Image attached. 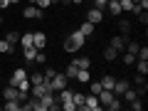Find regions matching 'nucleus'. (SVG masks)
Instances as JSON below:
<instances>
[{"label": "nucleus", "instance_id": "obj_1", "mask_svg": "<svg viewBox=\"0 0 148 111\" xmlns=\"http://www.w3.org/2000/svg\"><path fill=\"white\" fill-rule=\"evenodd\" d=\"M84 40H86V37L82 35L79 30H77V32H72V35H69L67 40H64V52H79V49L84 47Z\"/></svg>", "mask_w": 148, "mask_h": 111}, {"label": "nucleus", "instance_id": "obj_2", "mask_svg": "<svg viewBox=\"0 0 148 111\" xmlns=\"http://www.w3.org/2000/svg\"><path fill=\"white\" fill-rule=\"evenodd\" d=\"M30 91H32V96L42 99L45 94H49V91H52V86H49V82L45 79V82H40V84H30Z\"/></svg>", "mask_w": 148, "mask_h": 111}, {"label": "nucleus", "instance_id": "obj_3", "mask_svg": "<svg viewBox=\"0 0 148 111\" xmlns=\"http://www.w3.org/2000/svg\"><path fill=\"white\" fill-rule=\"evenodd\" d=\"M67 74H54L52 79H49V86H52V91H59V89H64L67 86Z\"/></svg>", "mask_w": 148, "mask_h": 111}, {"label": "nucleus", "instance_id": "obj_4", "mask_svg": "<svg viewBox=\"0 0 148 111\" xmlns=\"http://www.w3.org/2000/svg\"><path fill=\"white\" fill-rule=\"evenodd\" d=\"M133 84H136V94L138 96H143L148 91V82H146V74H136L133 77Z\"/></svg>", "mask_w": 148, "mask_h": 111}, {"label": "nucleus", "instance_id": "obj_5", "mask_svg": "<svg viewBox=\"0 0 148 111\" xmlns=\"http://www.w3.org/2000/svg\"><path fill=\"white\" fill-rule=\"evenodd\" d=\"M86 20L94 22V25L104 22V10H101V8H89V10H86Z\"/></svg>", "mask_w": 148, "mask_h": 111}, {"label": "nucleus", "instance_id": "obj_6", "mask_svg": "<svg viewBox=\"0 0 148 111\" xmlns=\"http://www.w3.org/2000/svg\"><path fill=\"white\" fill-rule=\"evenodd\" d=\"M22 17H25V20H40V17H42V10L37 5H27L25 10H22Z\"/></svg>", "mask_w": 148, "mask_h": 111}, {"label": "nucleus", "instance_id": "obj_7", "mask_svg": "<svg viewBox=\"0 0 148 111\" xmlns=\"http://www.w3.org/2000/svg\"><path fill=\"white\" fill-rule=\"evenodd\" d=\"M109 47H114L119 54H121L123 49H126V37H123V35H116V37H111V40H109Z\"/></svg>", "mask_w": 148, "mask_h": 111}, {"label": "nucleus", "instance_id": "obj_8", "mask_svg": "<svg viewBox=\"0 0 148 111\" xmlns=\"http://www.w3.org/2000/svg\"><path fill=\"white\" fill-rule=\"evenodd\" d=\"M128 86H131V82H128V79H116L111 91H114V96H123V91H126Z\"/></svg>", "mask_w": 148, "mask_h": 111}, {"label": "nucleus", "instance_id": "obj_9", "mask_svg": "<svg viewBox=\"0 0 148 111\" xmlns=\"http://www.w3.org/2000/svg\"><path fill=\"white\" fill-rule=\"evenodd\" d=\"M72 94H74V91H72V89H67V86H64V89H59V96H57L59 109H62L64 104H74V101H72Z\"/></svg>", "mask_w": 148, "mask_h": 111}, {"label": "nucleus", "instance_id": "obj_10", "mask_svg": "<svg viewBox=\"0 0 148 111\" xmlns=\"http://www.w3.org/2000/svg\"><path fill=\"white\" fill-rule=\"evenodd\" d=\"M84 106H86V111H99V109H101L99 96H96V94H89V96L84 99Z\"/></svg>", "mask_w": 148, "mask_h": 111}, {"label": "nucleus", "instance_id": "obj_11", "mask_svg": "<svg viewBox=\"0 0 148 111\" xmlns=\"http://www.w3.org/2000/svg\"><path fill=\"white\" fill-rule=\"evenodd\" d=\"M32 45H35L37 49H45V45H47V35H45V32H32Z\"/></svg>", "mask_w": 148, "mask_h": 111}, {"label": "nucleus", "instance_id": "obj_12", "mask_svg": "<svg viewBox=\"0 0 148 111\" xmlns=\"http://www.w3.org/2000/svg\"><path fill=\"white\" fill-rule=\"evenodd\" d=\"M3 99H17V101H20V89L12 86V84H8L5 89H3Z\"/></svg>", "mask_w": 148, "mask_h": 111}, {"label": "nucleus", "instance_id": "obj_13", "mask_svg": "<svg viewBox=\"0 0 148 111\" xmlns=\"http://www.w3.org/2000/svg\"><path fill=\"white\" fill-rule=\"evenodd\" d=\"M106 8H109V12H111V15H114V17H119V15H121V3H119V0H109V3H106Z\"/></svg>", "mask_w": 148, "mask_h": 111}, {"label": "nucleus", "instance_id": "obj_14", "mask_svg": "<svg viewBox=\"0 0 148 111\" xmlns=\"http://www.w3.org/2000/svg\"><path fill=\"white\" fill-rule=\"evenodd\" d=\"M84 99H86V96L82 94V91H74V94H72V101H74V106H77V109H82V111H86V106H84Z\"/></svg>", "mask_w": 148, "mask_h": 111}, {"label": "nucleus", "instance_id": "obj_15", "mask_svg": "<svg viewBox=\"0 0 148 111\" xmlns=\"http://www.w3.org/2000/svg\"><path fill=\"white\" fill-rule=\"evenodd\" d=\"M94 22H89V20H84V22H82V27H79V32H82V35H84V37H89V35H94Z\"/></svg>", "mask_w": 148, "mask_h": 111}, {"label": "nucleus", "instance_id": "obj_16", "mask_svg": "<svg viewBox=\"0 0 148 111\" xmlns=\"http://www.w3.org/2000/svg\"><path fill=\"white\" fill-rule=\"evenodd\" d=\"M74 79L79 82V84H89V79H91V74H89V69H79L77 72V77Z\"/></svg>", "mask_w": 148, "mask_h": 111}, {"label": "nucleus", "instance_id": "obj_17", "mask_svg": "<svg viewBox=\"0 0 148 111\" xmlns=\"http://www.w3.org/2000/svg\"><path fill=\"white\" fill-rule=\"evenodd\" d=\"M22 52H25V59H27V62H35V54H37V47H35V45L22 47Z\"/></svg>", "mask_w": 148, "mask_h": 111}, {"label": "nucleus", "instance_id": "obj_18", "mask_svg": "<svg viewBox=\"0 0 148 111\" xmlns=\"http://www.w3.org/2000/svg\"><path fill=\"white\" fill-rule=\"evenodd\" d=\"M3 109H5V111H20V101H17V99H5Z\"/></svg>", "mask_w": 148, "mask_h": 111}, {"label": "nucleus", "instance_id": "obj_19", "mask_svg": "<svg viewBox=\"0 0 148 111\" xmlns=\"http://www.w3.org/2000/svg\"><path fill=\"white\" fill-rule=\"evenodd\" d=\"M15 52V45H10L8 40H0V54H12Z\"/></svg>", "mask_w": 148, "mask_h": 111}, {"label": "nucleus", "instance_id": "obj_20", "mask_svg": "<svg viewBox=\"0 0 148 111\" xmlns=\"http://www.w3.org/2000/svg\"><path fill=\"white\" fill-rule=\"evenodd\" d=\"M116 57H119V52H116L114 47H109V45H106V47H104V59H106V62H114Z\"/></svg>", "mask_w": 148, "mask_h": 111}, {"label": "nucleus", "instance_id": "obj_21", "mask_svg": "<svg viewBox=\"0 0 148 111\" xmlns=\"http://www.w3.org/2000/svg\"><path fill=\"white\" fill-rule=\"evenodd\" d=\"M72 64H77L79 69H89V67H91V59H89V57H77Z\"/></svg>", "mask_w": 148, "mask_h": 111}, {"label": "nucleus", "instance_id": "obj_22", "mask_svg": "<svg viewBox=\"0 0 148 111\" xmlns=\"http://www.w3.org/2000/svg\"><path fill=\"white\" fill-rule=\"evenodd\" d=\"M114 82H116V77H111V74L101 77V89H114Z\"/></svg>", "mask_w": 148, "mask_h": 111}, {"label": "nucleus", "instance_id": "obj_23", "mask_svg": "<svg viewBox=\"0 0 148 111\" xmlns=\"http://www.w3.org/2000/svg\"><path fill=\"white\" fill-rule=\"evenodd\" d=\"M136 72L138 74H148V59H136Z\"/></svg>", "mask_w": 148, "mask_h": 111}, {"label": "nucleus", "instance_id": "obj_24", "mask_svg": "<svg viewBox=\"0 0 148 111\" xmlns=\"http://www.w3.org/2000/svg\"><path fill=\"white\" fill-rule=\"evenodd\" d=\"M119 30H121V35H128L131 32V20H126V17L119 20Z\"/></svg>", "mask_w": 148, "mask_h": 111}, {"label": "nucleus", "instance_id": "obj_25", "mask_svg": "<svg viewBox=\"0 0 148 111\" xmlns=\"http://www.w3.org/2000/svg\"><path fill=\"white\" fill-rule=\"evenodd\" d=\"M30 77V84H40V82H45V74L42 72H32V74H27Z\"/></svg>", "mask_w": 148, "mask_h": 111}, {"label": "nucleus", "instance_id": "obj_26", "mask_svg": "<svg viewBox=\"0 0 148 111\" xmlns=\"http://www.w3.org/2000/svg\"><path fill=\"white\" fill-rule=\"evenodd\" d=\"M77 72H79V67L69 62V64H67V72H64V74H67V79H74V77H77Z\"/></svg>", "mask_w": 148, "mask_h": 111}, {"label": "nucleus", "instance_id": "obj_27", "mask_svg": "<svg viewBox=\"0 0 148 111\" xmlns=\"http://www.w3.org/2000/svg\"><path fill=\"white\" fill-rule=\"evenodd\" d=\"M133 99H138V94H136V89H131V86H128V89L123 91V101H128V104H131Z\"/></svg>", "mask_w": 148, "mask_h": 111}, {"label": "nucleus", "instance_id": "obj_28", "mask_svg": "<svg viewBox=\"0 0 148 111\" xmlns=\"http://www.w3.org/2000/svg\"><path fill=\"white\" fill-rule=\"evenodd\" d=\"M5 40H8V42H10V45H17V42H20V32L10 30V32H8V37H5Z\"/></svg>", "mask_w": 148, "mask_h": 111}, {"label": "nucleus", "instance_id": "obj_29", "mask_svg": "<svg viewBox=\"0 0 148 111\" xmlns=\"http://www.w3.org/2000/svg\"><path fill=\"white\" fill-rule=\"evenodd\" d=\"M35 64H47V54H45L42 49H37V54H35Z\"/></svg>", "mask_w": 148, "mask_h": 111}, {"label": "nucleus", "instance_id": "obj_30", "mask_svg": "<svg viewBox=\"0 0 148 111\" xmlns=\"http://www.w3.org/2000/svg\"><path fill=\"white\" fill-rule=\"evenodd\" d=\"M20 45H22V47L32 45V32H25V35H20Z\"/></svg>", "mask_w": 148, "mask_h": 111}, {"label": "nucleus", "instance_id": "obj_31", "mask_svg": "<svg viewBox=\"0 0 148 111\" xmlns=\"http://www.w3.org/2000/svg\"><path fill=\"white\" fill-rule=\"evenodd\" d=\"M101 91V82H91L89 79V94H99Z\"/></svg>", "mask_w": 148, "mask_h": 111}, {"label": "nucleus", "instance_id": "obj_32", "mask_svg": "<svg viewBox=\"0 0 148 111\" xmlns=\"http://www.w3.org/2000/svg\"><path fill=\"white\" fill-rule=\"evenodd\" d=\"M136 59H148V47H146V45H141V47H138Z\"/></svg>", "mask_w": 148, "mask_h": 111}, {"label": "nucleus", "instance_id": "obj_33", "mask_svg": "<svg viewBox=\"0 0 148 111\" xmlns=\"http://www.w3.org/2000/svg\"><path fill=\"white\" fill-rule=\"evenodd\" d=\"M131 109H133V111H141V109H143V99H141V96L131 101Z\"/></svg>", "mask_w": 148, "mask_h": 111}, {"label": "nucleus", "instance_id": "obj_34", "mask_svg": "<svg viewBox=\"0 0 148 111\" xmlns=\"http://www.w3.org/2000/svg\"><path fill=\"white\" fill-rule=\"evenodd\" d=\"M35 5L40 8V10H45V8H49V5H54V0H37Z\"/></svg>", "mask_w": 148, "mask_h": 111}, {"label": "nucleus", "instance_id": "obj_35", "mask_svg": "<svg viewBox=\"0 0 148 111\" xmlns=\"http://www.w3.org/2000/svg\"><path fill=\"white\" fill-rule=\"evenodd\" d=\"M123 64H136V54L126 52V54H123Z\"/></svg>", "mask_w": 148, "mask_h": 111}, {"label": "nucleus", "instance_id": "obj_36", "mask_svg": "<svg viewBox=\"0 0 148 111\" xmlns=\"http://www.w3.org/2000/svg\"><path fill=\"white\" fill-rule=\"evenodd\" d=\"M54 74H57V72H54V69H52V67H45V79H47V82H49V79H52Z\"/></svg>", "mask_w": 148, "mask_h": 111}, {"label": "nucleus", "instance_id": "obj_37", "mask_svg": "<svg viewBox=\"0 0 148 111\" xmlns=\"http://www.w3.org/2000/svg\"><path fill=\"white\" fill-rule=\"evenodd\" d=\"M106 3H109V0H94V8H101V10H104Z\"/></svg>", "mask_w": 148, "mask_h": 111}, {"label": "nucleus", "instance_id": "obj_38", "mask_svg": "<svg viewBox=\"0 0 148 111\" xmlns=\"http://www.w3.org/2000/svg\"><path fill=\"white\" fill-rule=\"evenodd\" d=\"M138 20H141V25H148V15H146V10H143L141 15H138Z\"/></svg>", "mask_w": 148, "mask_h": 111}, {"label": "nucleus", "instance_id": "obj_39", "mask_svg": "<svg viewBox=\"0 0 148 111\" xmlns=\"http://www.w3.org/2000/svg\"><path fill=\"white\" fill-rule=\"evenodd\" d=\"M8 5H10V0H0V10H5Z\"/></svg>", "mask_w": 148, "mask_h": 111}, {"label": "nucleus", "instance_id": "obj_40", "mask_svg": "<svg viewBox=\"0 0 148 111\" xmlns=\"http://www.w3.org/2000/svg\"><path fill=\"white\" fill-rule=\"evenodd\" d=\"M82 3H84V0H72V5H82Z\"/></svg>", "mask_w": 148, "mask_h": 111}, {"label": "nucleus", "instance_id": "obj_41", "mask_svg": "<svg viewBox=\"0 0 148 111\" xmlns=\"http://www.w3.org/2000/svg\"><path fill=\"white\" fill-rule=\"evenodd\" d=\"M17 3H22V0H10V5H17Z\"/></svg>", "mask_w": 148, "mask_h": 111}, {"label": "nucleus", "instance_id": "obj_42", "mask_svg": "<svg viewBox=\"0 0 148 111\" xmlns=\"http://www.w3.org/2000/svg\"><path fill=\"white\" fill-rule=\"evenodd\" d=\"M27 3H32V5H35V3H37V0H27Z\"/></svg>", "mask_w": 148, "mask_h": 111}, {"label": "nucleus", "instance_id": "obj_43", "mask_svg": "<svg viewBox=\"0 0 148 111\" xmlns=\"http://www.w3.org/2000/svg\"><path fill=\"white\" fill-rule=\"evenodd\" d=\"M0 27H3V15H0Z\"/></svg>", "mask_w": 148, "mask_h": 111}]
</instances>
